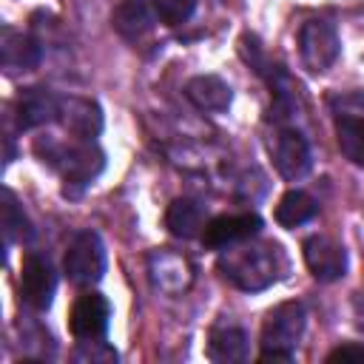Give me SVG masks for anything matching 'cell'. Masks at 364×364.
<instances>
[{
  "label": "cell",
  "instance_id": "obj_1",
  "mask_svg": "<svg viewBox=\"0 0 364 364\" xmlns=\"http://www.w3.org/2000/svg\"><path fill=\"white\" fill-rule=\"evenodd\" d=\"M284 267V253L273 242H256V245H242V247H228V253L219 256V270L222 276L236 284L239 290H264L270 287Z\"/></svg>",
  "mask_w": 364,
  "mask_h": 364
},
{
  "label": "cell",
  "instance_id": "obj_2",
  "mask_svg": "<svg viewBox=\"0 0 364 364\" xmlns=\"http://www.w3.org/2000/svg\"><path fill=\"white\" fill-rule=\"evenodd\" d=\"M40 156H43V162H48L51 168H60L63 182H65V188H63L65 196L82 193V191L97 179V173H100L102 165H105L102 151H100L91 139H80V142L71 145V148L57 145V142L48 139V142H46V154H40Z\"/></svg>",
  "mask_w": 364,
  "mask_h": 364
},
{
  "label": "cell",
  "instance_id": "obj_3",
  "mask_svg": "<svg viewBox=\"0 0 364 364\" xmlns=\"http://www.w3.org/2000/svg\"><path fill=\"white\" fill-rule=\"evenodd\" d=\"M105 264H108L105 245L94 230H80L71 239V245L65 250V262H63L68 282H74L80 287L97 284L105 276Z\"/></svg>",
  "mask_w": 364,
  "mask_h": 364
},
{
  "label": "cell",
  "instance_id": "obj_4",
  "mask_svg": "<svg viewBox=\"0 0 364 364\" xmlns=\"http://www.w3.org/2000/svg\"><path fill=\"white\" fill-rule=\"evenodd\" d=\"M307 324V313L301 307V301H282L276 304L264 324H262V344L264 350H290L299 344L301 333Z\"/></svg>",
  "mask_w": 364,
  "mask_h": 364
},
{
  "label": "cell",
  "instance_id": "obj_5",
  "mask_svg": "<svg viewBox=\"0 0 364 364\" xmlns=\"http://www.w3.org/2000/svg\"><path fill=\"white\" fill-rule=\"evenodd\" d=\"M299 54L310 74H324L338 60V34L324 20H310L299 31Z\"/></svg>",
  "mask_w": 364,
  "mask_h": 364
},
{
  "label": "cell",
  "instance_id": "obj_6",
  "mask_svg": "<svg viewBox=\"0 0 364 364\" xmlns=\"http://www.w3.org/2000/svg\"><path fill=\"white\" fill-rule=\"evenodd\" d=\"M301 250H304V262H307L310 273L318 282H336L347 273V250L336 239L313 233L304 239Z\"/></svg>",
  "mask_w": 364,
  "mask_h": 364
},
{
  "label": "cell",
  "instance_id": "obj_7",
  "mask_svg": "<svg viewBox=\"0 0 364 364\" xmlns=\"http://www.w3.org/2000/svg\"><path fill=\"white\" fill-rule=\"evenodd\" d=\"M108 318H111V307L108 299L100 293H85L74 301L71 316H68V327L74 333V338L80 341H97L105 336L108 330Z\"/></svg>",
  "mask_w": 364,
  "mask_h": 364
},
{
  "label": "cell",
  "instance_id": "obj_8",
  "mask_svg": "<svg viewBox=\"0 0 364 364\" xmlns=\"http://www.w3.org/2000/svg\"><path fill=\"white\" fill-rule=\"evenodd\" d=\"M270 156L276 171L290 182L301 179L310 171V148L299 131H279L270 142Z\"/></svg>",
  "mask_w": 364,
  "mask_h": 364
},
{
  "label": "cell",
  "instance_id": "obj_9",
  "mask_svg": "<svg viewBox=\"0 0 364 364\" xmlns=\"http://www.w3.org/2000/svg\"><path fill=\"white\" fill-rule=\"evenodd\" d=\"M54 287H57V279H54V270L51 264L37 256V253H28L23 259V267H20V290H23V299L37 307V310H46L51 304V296H54Z\"/></svg>",
  "mask_w": 364,
  "mask_h": 364
},
{
  "label": "cell",
  "instance_id": "obj_10",
  "mask_svg": "<svg viewBox=\"0 0 364 364\" xmlns=\"http://www.w3.org/2000/svg\"><path fill=\"white\" fill-rule=\"evenodd\" d=\"M262 228V219L256 213H236V216H216L205 225L202 242L205 247H230L239 242H247Z\"/></svg>",
  "mask_w": 364,
  "mask_h": 364
},
{
  "label": "cell",
  "instance_id": "obj_11",
  "mask_svg": "<svg viewBox=\"0 0 364 364\" xmlns=\"http://www.w3.org/2000/svg\"><path fill=\"white\" fill-rule=\"evenodd\" d=\"M63 128L77 136V139H94L100 131H102V111L97 102L91 100H80V97H71V100H63L60 102V117Z\"/></svg>",
  "mask_w": 364,
  "mask_h": 364
},
{
  "label": "cell",
  "instance_id": "obj_12",
  "mask_svg": "<svg viewBox=\"0 0 364 364\" xmlns=\"http://www.w3.org/2000/svg\"><path fill=\"white\" fill-rule=\"evenodd\" d=\"M40 63V46L14 28H3L0 34V65L6 68V74H23L37 68Z\"/></svg>",
  "mask_w": 364,
  "mask_h": 364
},
{
  "label": "cell",
  "instance_id": "obj_13",
  "mask_svg": "<svg viewBox=\"0 0 364 364\" xmlns=\"http://www.w3.org/2000/svg\"><path fill=\"white\" fill-rule=\"evenodd\" d=\"M185 94L202 111L222 114V111L230 108V85L222 77H216V74H199V77L188 80Z\"/></svg>",
  "mask_w": 364,
  "mask_h": 364
},
{
  "label": "cell",
  "instance_id": "obj_14",
  "mask_svg": "<svg viewBox=\"0 0 364 364\" xmlns=\"http://www.w3.org/2000/svg\"><path fill=\"white\" fill-rule=\"evenodd\" d=\"M60 117V100H54L43 88H26L17 97V125L20 128H37Z\"/></svg>",
  "mask_w": 364,
  "mask_h": 364
},
{
  "label": "cell",
  "instance_id": "obj_15",
  "mask_svg": "<svg viewBox=\"0 0 364 364\" xmlns=\"http://www.w3.org/2000/svg\"><path fill=\"white\" fill-rule=\"evenodd\" d=\"M208 225V216H205V208L193 199H173L168 205V213H165V228L179 236V239H196L202 236Z\"/></svg>",
  "mask_w": 364,
  "mask_h": 364
},
{
  "label": "cell",
  "instance_id": "obj_16",
  "mask_svg": "<svg viewBox=\"0 0 364 364\" xmlns=\"http://www.w3.org/2000/svg\"><path fill=\"white\" fill-rule=\"evenodd\" d=\"M156 20H159L156 17V9H151L145 0H125L114 11V28L125 40H139L142 34H148L154 28Z\"/></svg>",
  "mask_w": 364,
  "mask_h": 364
},
{
  "label": "cell",
  "instance_id": "obj_17",
  "mask_svg": "<svg viewBox=\"0 0 364 364\" xmlns=\"http://www.w3.org/2000/svg\"><path fill=\"white\" fill-rule=\"evenodd\" d=\"M208 355L210 361L219 364H230V361H245L247 358V336L242 327L233 324H219L210 330V341H208Z\"/></svg>",
  "mask_w": 364,
  "mask_h": 364
},
{
  "label": "cell",
  "instance_id": "obj_18",
  "mask_svg": "<svg viewBox=\"0 0 364 364\" xmlns=\"http://www.w3.org/2000/svg\"><path fill=\"white\" fill-rule=\"evenodd\" d=\"M316 210H318V205H316V199L310 193H304V191H287L279 199V205H276V222L282 228H299V225L310 222L316 216Z\"/></svg>",
  "mask_w": 364,
  "mask_h": 364
},
{
  "label": "cell",
  "instance_id": "obj_19",
  "mask_svg": "<svg viewBox=\"0 0 364 364\" xmlns=\"http://www.w3.org/2000/svg\"><path fill=\"white\" fill-rule=\"evenodd\" d=\"M336 139L341 154L364 168V119L353 117H336Z\"/></svg>",
  "mask_w": 364,
  "mask_h": 364
},
{
  "label": "cell",
  "instance_id": "obj_20",
  "mask_svg": "<svg viewBox=\"0 0 364 364\" xmlns=\"http://www.w3.org/2000/svg\"><path fill=\"white\" fill-rule=\"evenodd\" d=\"M3 233H6V242H28L31 239V222L17 208L11 191H3Z\"/></svg>",
  "mask_w": 364,
  "mask_h": 364
},
{
  "label": "cell",
  "instance_id": "obj_21",
  "mask_svg": "<svg viewBox=\"0 0 364 364\" xmlns=\"http://www.w3.org/2000/svg\"><path fill=\"white\" fill-rule=\"evenodd\" d=\"M151 270H154V282H156L159 287L168 284V276H176L182 284L191 282V267H188V262L179 259V256H173V253H159V256H154V259H151Z\"/></svg>",
  "mask_w": 364,
  "mask_h": 364
},
{
  "label": "cell",
  "instance_id": "obj_22",
  "mask_svg": "<svg viewBox=\"0 0 364 364\" xmlns=\"http://www.w3.org/2000/svg\"><path fill=\"white\" fill-rule=\"evenodd\" d=\"M156 17L165 23V26H182L193 9H196V0H156Z\"/></svg>",
  "mask_w": 364,
  "mask_h": 364
},
{
  "label": "cell",
  "instance_id": "obj_23",
  "mask_svg": "<svg viewBox=\"0 0 364 364\" xmlns=\"http://www.w3.org/2000/svg\"><path fill=\"white\" fill-rule=\"evenodd\" d=\"M330 105H333L336 117H353V119H364V91H347V94H336V97H330Z\"/></svg>",
  "mask_w": 364,
  "mask_h": 364
},
{
  "label": "cell",
  "instance_id": "obj_24",
  "mask_svg": "<svg viewBox=\"0 0 364 364\" xmlns=\"http://www.w3.org/2000/svg\"><path fill=\"white\" fill-rule=\"evenodd\" d=\"M327 361L330 364H364V344L358 341H347V344H338L336 350L327 353Z\"/></svg>",
  "mask_w": 364,
  "mask_h": 364
},
{
  "label": "cell",
  "instance_id": "obj_25",
  "mask_svg": "<svg viewBox=\"0 0 364 364\" xmlns=\"http://www.w3.org/2000/svg\"><path fill=\"white\" fill-rule=\"evenodd\" d=\"M259 361L262 364H267V361H293V353L290 350H262Z\"/></svg>",
  "mask_w": 364,
  "mask_h": 364
}]
</instances>
